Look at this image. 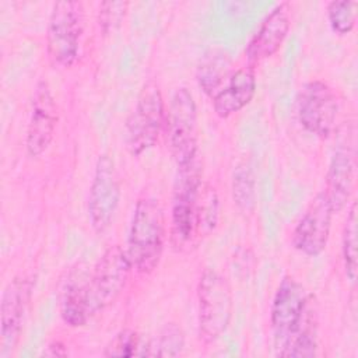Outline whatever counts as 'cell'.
<instances>
[{
	"label": "cell",
	"mask_w": 358,
	"mask_h": 358,
	"mask_svg": "<svg viewBox=\"0 0 358 358\" xmlns=\"http://www.w3.org/2000/svg\"><path fill=\"white\" fill-rule=\"evenodd\" d=\"M232 73L229 55L220 48H211L200 59L196 80L200 90L213 99L228 83Z\"/></svg>",
	"instance_id": "e0dca14e"
},
{
	"label": "cell",
	"mask_w": 358,
	"mask_h": 358,
	"mask_svg": "<svg viewBox=\"0 0 358 358\" xmlns=\"http://www.w3.org/2000/svg\"><path fill=\"white\" fill-rule=\"evenodd\" d=\"M165 124V105L159 87L148 81L141 88L136 105L124 123V145L131 155L152 148Z\"/></svg>",
	"instance_id": "5b68a950"
},
{
	"label": "cell",
	"mask_w": 358,
	"mask_h": 358,
	"mask_svg": "<svg viewBox=\"0 0 358 358\" xmlns=\"http://www.w3.org/2000/svg\"><path fill=\"white\" fill-rule=\"evenodd\" d=\"M57 123V108L50 87L45 80L35 85L31 115L27 129L25 147L31 157L42 155L50 145Z\"/></svg>",
	"instance_id": "4fadbf2b"
},
{
	"label": "cell",
	"mask_w": 358,
	"mask_h": 358,
	"mask_svg": "<svg viewBox=\"0 0 358 358\" xmlns=\"http://www.w3.org/2000/svg\"><path fill=\"white\" fill-rule=\"evenodd\" d=\"M357 203L352 201L348 210L345 224L343 228V260L344 270L348 280L355 281L358 270V250H357Z\"/></svg>",
	"instance_id": "7402d4cb"
},
{
	"label": "cell",
	"mask_w": 358,
	"mask_h": 358,
	"mask_svg": "<svg viewBox=\"0 0 358 358\" xmlns=\"http://www.w3.org/2000/svg\"><path fill=\"white\" fill-rule=\"evenodd\" d=\"M291 4L288 1L278 3L262 21L256 34L246 45L245 55L248 66L256 67L263 60L275 55L291 27Z\"/></svg>",
	"instance_id": "5bb4252c"
},
{
	"label": "cell",
	"mask_w": 358,
	"mask_h": 358,
	"mask_svg": "<svg viewBox=\"0 0 358 358\" xmlns=\"http://www.w3.org/2000/svg\"><path fill=\"white\" fill-rule=\"evenodd\" d=\"M201 187L199 157L183 166H178L169 222V243L178 253L190 252L203 238L199 225Z\"/></svg>",
	"instance_id": "6da1fadb"
},
{
	"label": "cell",
	"mask_w": 358,
	"mask_h": 358,
	"mask_svg": "<svg viewBox=\"0 0 358 358\" xmlns=\"http://www.w3.org/2000/svg\"><path fill=\"white\" fill-rule=\"evenodd\" d=\"M256 74L250 66H243L235 70L228 83L213 98V109L220 119H227L231 115L243 109L255 96Z\"/></svg>",
	"instance_id": "9a60e30c"
},
{
	"label": "cell",
	"mask_w": 358,
	"mask_h": 358,
	"mask_svg": "<svg viewBox=\"0 0 358 358\" xmlns=\"http://www.w3.org/2000/svg\"><path fill=\"white\" fill-rule=\"evenodd\" d=\"M147 354V343L141 340L140 334L133 329L120 330L105 347L103 357H144Z\"/></svg>",
	"instance_id": "603a6c76"
},
{
	"label": "cell",
	"mask_w": 358,
	"mask_h": 358,
	"mask_svg": "<svg viewBox=\"0 0 358 358\" xmlns=\"http://www.w3.org/2000/svg\"><path fill=\"white\" fill-rule=\"evenodd\" d=\"M199 336L204 344L218 340L232 317L234 296L228 280L217 270L207 267L197 284Z\"/></svg>",
	"instance_id": "3957f363"
},
{
	"label": "cell",
	"mask_w": 358,
	"mask_h": 358,
	"mask_svg": "<svg viewBox=\"0 0 358 358\" xmlns=\"http://www.w3.org/2000/svg\"><path fill=\"white\" fill-rule=\"evenodd\" d=\"M43 355H46V357H64V355H67V350H66V347L62 341L55 340L46 347V350L43 351Z\"/></svg>",
	"instance_id": "4316f807"
},
{
	"label": "cell",
	"mask_w": 358,
	"mask_h": 358,
	"mask_svg": "<svg viewBox=\"0 0 358 358\" xmlns=\"http://www.w3.org/2000/svg\"><path fill=\"white\" fill-rule=\"evenodd\" d=\"M354 187V157L345 147H338L330 161L323 189L334 213H340L350 201Z\"/></svg>",
	"instance_id": "2e32d148"
},
{
	"label": "cell",
	"mask_w": 358,
	"mask_h": 358,
	"mask_svg": "<svg viewBox=\"0 0 358 358\" xmlns=\"http://www.w3.org/2000/svg\"><path fill=\"white\" fill-rule=\"evenodd\" d=\"M338 99L334 90L323 80L305 83L298 94L296 115L299 124L319 138H327L336 127Z\"/></svg>",
	"instance_id": "9c48e42d"
},
{
	"label": "cell",
	"mask_w": 358,
	"mask_h": 358,
	"mask_svg": "<svg viewBox=\"0 0 358 358\" xmlns=\"http://www.w3.org/2000/svg\"><path fill=\"white\" fill-rule=\"evenodd\" d=\"M87 277L83 278L78 274L76 278H70L63 291L60 302V316L63 322L71 327L85 326L92 313L90 310L87 298Z\"/></svg>",
	"instance_id": "ac0fdd59"
},
{
	"label": "cell",
	"mask_w": 358,
	"mask_h": 358,
	"mask_svg": "<svg viewBox=\"0 0 358 358\" xmlns=\"http://www.w3.org/2000/svg\"><path fill=\"white\" fill-rule=\"evenodd\" d=\"M185 347V333L179 323L168 322L157 337L147 343V357H178Z\"/></svg>",
	"instance_id": "44dd1931"
},
{
	"label": "cell",
	"mask_w": 358,
	"mask_h": 358,
	"mask_svg": "<svg viewBox=\"0 0 358 358\" xmlns=\"http://www.w3.org/2000/svg\"><path fill=\"white\" fill-rule=\"evenodd\" d=\"M357 1L351 0H334L326 7L327 21L331 31L337 35H347L355 27L357 18Z\"/></svg>",
	"instance_id": "cb8c5ba5"
},
{
	"label": "cell",
	"mask_w": 358,
	"mask_h": 358,
	"mask_svg": "<svg viewBox=\"0 0 358 358\" xmlns=\"http://www.w3.org/2000/svg\"><path fill=\"white\" fill-rule=\"evenodd\" d=\"M131 270L126 250L119 245L109 246L103 252L85 282L92 316L110 306L119 298L127 284Z\"/></svg>",
	"instance_id": "52a82bcc"
},
{
	"label": "cell",
	"mask_w": 358,
	"mask_h": 358,
	"mask_svg": "<svg viewBox=\"0 0 358 358\" xmlns=\"http://www.w3.org/2000/svg\"><path fill=\"white\" fill-rule=\"evenodd\" d=\"M333 214L324 192H317L294 228L292 246L308 257L319 256L327 246Z\"/></svg>",
	"instance_id": "8fae6325"
},
{
	"label": "cell",
	"mask_w": 358,
	"mask_h": 358,
	"mask_svg": "<svg viewBox=\"0 0 358 358\" xmlns=\"http://www.w3.org/2000/svg\"><path fill=\"white\" fill-rule=\"evenodd\" d=\"M312 299L305 287L292 275H284L280 281L270 308V324L275 354L302 323Z\"/></svg>",
	"instance_id": "ba28073f"
},
{
	"label": "cell",
	"mask_w": 358,
	"mask_h": 358,
	"mask_svg": "<svg viewBox=\"0 0 358 358\" xmlns=\"http://www.w3.org/2000/svg\"><path fill=\"white\" fill-rule=\"evenodd\" d=\"M165 234L164 211L158 200L148 196L138 199L124 249L133 270L147 275L157 268L164 252Z\"/></svg>",
	"instance_id": "7a4b0ae2"
},
{
	"label": "cell",
	"mask_w": 358,
	"mask_h": 358,
	"mask_svg": "<svg viewBox=\"0 0 358 358\" xmlns=\"http://www.w3.org/2000/svg\"><path fill=\"white\" fill-rule=\"evenodd\" d=\"M218 221V196L217 192L208 186L203 185L199 201V225L201 236L208 235L217 225Z\"/></svg>",
	"instance_id": "d4e9b609"
},
{
	"label": "cell",
	"mask_w": 358,
	"mask_h": 358,
	"mask_svg": "<svg viewBox=\"0 0 358 358\" xmlns=\"http://www.w3.org/2000/svg\"><path fill=\"white\" fill-rule=\"evenodd\" d=\"M127 1H102L98 10V24L103 34H109L120 27L126 11Z\"/></svg>",
	"instance_id": "484cf974"
},
{
	"label": "cell",
	"mask_w": 358,
	"mask_h": 358,
	"mask_svg": "<svg viewBox=\"0 0 358 358\" xmlns=\"http://www.w3.org/2000/svg\"><path fill=\"white\" fill-rule=\"evenodd\" d=\"M84 32V7L81 1H56L46 31V49L53 64L70 67L76 63Z\"/></svg>",
	"instance_id": "8992f818"
},
{
	"label": "cell",
	"mask_w": 358,
	"mask_h": 358,
	"mask_svg": "<svg viewBox=\"0 0 358 358\" xmlns=\"http://www.w3.org/2000/svg\"><path fill=\"white\" fill-rule=\"evenodd\" d=\"M232 200L243 215H252L256 210V180L252 166L243 161L232 173Z\"/></svg>",
	"instance_id": "ffe728a7"
},
{
	"label": "cell",
	"mask_w": 358,
	"mask_h": 358,
	"mask_svg": "<svg viewBox=\"0 0 358 358\" xmlns=\"http://www.w3.org/2000/svg\"><path fill=\"white\" fill-rule=\"evenodd\" d=\"M32 296V281L25 275L14 277L4 288L0 303L1 354L17 345Z\"/></svg>",
	"instance_id": "7c38bea8"
},
{
	"label": "cell",
	"mask_w": 358,
	"mask_h": 358,
	"mask_svg": "<svg viewBox=\"0 0 358 358\" xmlns=\"http://www.w3.org/2000/svg\"><path fill=\"white\" fill-rule=\"evenodd\" d=\"M120 201V182L113 159L98 157L88 194V218L95 232L103 234L112 224Z\"/></svg>",
	"instance_id": "30bf717a"
},
{
	"label": "cell",
	"mask_w": 358,
	"mask_h": 358,
	"mask_svg": "<svg viewBox=\"0 0 358 358\" xmlns=\"http://www.w3.org/2000/svg\"><path fill=\"white\" fill-rule=\"evenodd\" d=\"M317 350V316L313 303L302 323L278 352L280 357H315Z\"/></svg>",
	"instance_id": "d6986e66"
},
{
	"label": "cell",
	"mask_w": 358,
	"mask_h": 358,
	"mask_svg": "<svg viewBox=\"0 0 358 358\" xmlns=\"http://www.w3.org/2000/svg\"><path fill=\"white\" fill-rule=\"evenodd\" d=\"M164 130L176 166H183L199 157L197 108L192 92L186 87H179L172 94L165 109Z\"/></svg>",
	"instance_id": "277c9868"
}]
</instances>
